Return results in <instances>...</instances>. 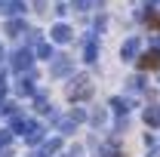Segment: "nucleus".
<instances>
[{
    "instance_id": "nucleus-1",
    "label": "nucleus",
    "mask_w": 160,
    "mask_h": 157,
    "mask_svg": "<svg viewBox=\"0 0 160 157\" xmlns=\"http://www.w3.org/2000/svg\"><path fill=\"white\" fill-rule=\"evenodd\" d=\"M139 65H142V68H160V56H157V53H148V56L139 59Z\"/></svg>"
}]
</instances>
